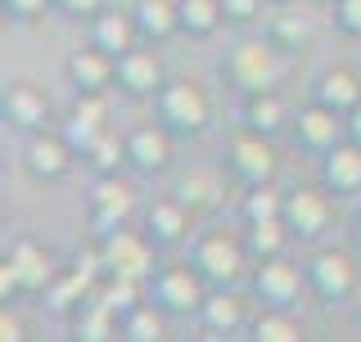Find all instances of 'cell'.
<instances>
[{"instance_id": "cell-1", "label": "cell", "mask_w": 361, "mask_h": 342, "mask_svg": "<svg viewBox=\"0 0 361 342\" xmlns=\"http://www.w3.org/2000/svg\"><path fill=\"white\" fill-rule=\"evenodd\" d=\"M285 59L289 54L276 50V41L267 37H240L231 45V50L221 54L217 63V77L226 86L235 90V95H257V90H280V72H285Z\"/></svg>"}, {"instance_id": "cell-2", "label": "cell", "mask_w": 361, "mask_h": 342, "mask_svg": "<svg viewBox=\"0 0 361 342\" xmlns=\"http://www.w3.org/2000/svg\"><path fill=\"white\" fill-rule=\"evenodd\" d=\"M248 243L244 234L226 230V225H208L203 234H195V243H190V266L203 275L208 289H235V284L244 279L248 270Z\"/></svg>"}, {"instance_id": "cell-3", "label": "cell", "mask_w": 361, "mask_h": 342, "mask_svg": "<svg viewBox=\"0 0 361 342\" xmlns=\"http://www.w3.org/2000/svg\"><path fill=\"white\" fill-rule=\"evenodd\" d=\"M154 122H163L176 140H199L212 127V99L208 90L190 77H167L154 95Z\"/></svg>"}, {"instance_id": "cell-4", "label": "cell", "mask_w": 361, "mask_h": 342, "mask_svg": "<svg viewBox=\"0 0 361 342\" xmlns=\"http://www.w3.org/2000/svg\"><path fill=\"white\" fill-rule=\"evenodd\" d=\"M95 248H99V266H104V275H118V279L149 284L154 270L163 266V261H158L163 248H158L154 239L140 230V225H118V230L99 234Z\"/></svg>"}, {"instance_id": "cell-5", "label": "cell", "mask_w": 361, "mask_h": 342, "mask_svg": "<svg viewBox=\"0 0 361 342\" xmlns=\"http://www.w3.org/2000/svg\"><path fill=\"white\" fill-rule=\"evenodd\" d=\"M302 270H307V289L321 298L325 311L348 306L361 289V270H357V261H353L348 248H316V253L302 261Z\"/></svg>"}, {"instance_id": "cell-6", "label": "cell", "mask_w": 361, "mask_h": 342, "mask_svg": "<svg viewBox=\"0 0 361 342\" xmlns=\"http://www.w3.org/2000/svg\"><path fill=\"white\" fill-rule=\"evenodd\" d=\"M221 171L235 180L240 189H253V185H271V180L280 176V153H276V140L271 135H257L240 127L231 135V144H226L221 153Z\"/></svg>"}, {"instance_id": "cell-7", "label": "cell", "mask_w": 361, "mask_h": 342, "mask_svg": "<svg viewBox=\"0 0 361 342\" xmlns=\"http://www.w3.org/2000/svg\"><path fill=\"white\" fill-rule=\"evenodd\" d=\"M145 293H149V302L163 315L190 320V315H199L203 298H208V284H203V275L190 261H163V266L154 270V279L145 284Z\"/></svg>"}, {"instance_id": "cell-8", "label": "cell", "mask_w": 361, "mask_h": 342, "mask_svg": "<svg viewBox=\"0 0 361 342\" xmlns=\"http://www.w3.org/2000/svg\"><path fill=\"white\" fill-rule=\"evenodd\" d=\"M195 221H199V212L190 208L185 198L172 189V194H154L149 203L140 208V230L154 239L158 248H180V243H190V234H195Z\"/></svg>"}, {"instance_id": "cell-9", "label": "cell", "mask_w": 361, "mask_h": 342, "mask_svg": "<svg viewBox=\"0 0 361 342\" xmlns=\"http://www.w3.org/2000/svg\"><path fill=\"white\" fill-rule=\"evenodd\" d=\"M135 208H140V194H135L131 180H122V176H95V189H90V198H86L90 239L118 230V225H131Z\"/></svg>"}, {"instance_id": "cell-10", "label": "cell", "mask_w": 361, "mask_h": 342, "mask_svg": "<svg viewBox=\"0 0 361 342\" xmlns=\"http://www.w3.org/2000/svg\"><path fill=\"white\" fill-rule=\"evenodd\" d=\"M253 298L262 306H276V311H298L302 293H307V270L293 266L285 257H267V261H253Z\"/></svg>"}, {"instance_id": "cell-11", "label": "cell", "mask_w": 361, "mask_h": 342, "mask_svg": "<svg viewBox=\"0 0 361 342\" xmlns=\"http://www.w3.org/2000/svg\"><path fill=\"white\" fill-rule=\"evenodd\" d=\"M285 221L293 230V243H316L334 221V194L325 185H293L285 189Z\"/></svg>"}, {"instance_id": "cell-12", "label": "cell", "mask_w": 361, "mask_h": 342, "mask_svg": "<svg viewBox=\"0 0 361 342\" xmlns=\"http://www.w3.org/2000/svg\"><path fill=\"white\" fill-rule=\"evenodd\" d=\"M127 171H135V176H163L167 167H172L176 158V135L163 127V122H140V127H131L127 135Z\"/></svg>"}, {"instance_id": "cell-13", "label": "cell", "mask_w": 361, "mask_h": 342, "mask_svg": "<svg viewBox=\"0 0 361 342\" xmlns=\"http://www.w3.org/2000/svg\"><path fill=\"white\" fill-rule=\"evenodd\" d=\"M73 163H77V149L68 144V135H54L50 127L27 135V144H23V171L37 185H59V180H68Z\"/></svg>"}, {"instance_id": "cell-14", "label": "cell", "mask_w": 361, "mask_h": 342, "mask_svg": "<svg viewBox=\"0 0 361 342\" xmlns=\"http://www.w3.org/2000/svg\"><path fill=\"white\" fill-rule=\"evenodd\" d=\"M50 95L37 86V82H9L0 90V122H5L9 131H23V135H37L50 127Z\"/></svg>"}, {"instance_id": "cell-15", "label": "cell", "mask_w": 361, "mask_h": 342, "mask_svg": "<svg viewBox=\"0 0 361 342\" xmlns=\"http://www.w3.org/2000/svg\"><path fill=\"white\" fill-rule=\"evenodd\" d=\"M289 140L298 144L302 153H316V158H325V153H330L338 140H348V135H343V118H338L334 108H325V104H316V99H307V104H302L298 113H293Z\"/></svg>"}, {"instance_id": "cell-16", "label": "cell", "mask_w": 361, "mask_h": 342, "mask_svg": "<svg viewBox=\"0 0 361 342\" xmlns=\"http://www.w3.org/2000/svg\"><path fill=\"white\" fill-rule=\"evenodd\" d=\"M63 77L73 90H86V95H109L118 86V54L99 50L95 41L90 45H77L73 54L63 59Z\"/></svg>"}, {"instance_id": "cell-17", "label": "cell", "mask_w": 361, "mask_h": 342, "mask_svg": "<svg viewBox=\"0 0 361 342\" xmlns=\"http://www.w3.org/2000/svg\"><path fill=\"white\" fill-rule=\"evenodd\" d=\"M163 82H167L163 59H158V50L149 41L131 45L127 54H118V90L127 99H154L163 90Z\"/></svg>"}, {"instance_id": "cell-18", "label": "cell", "mask_w": 361, "mask_h": 342, "mask_svg": "<svg viewBox=\"0 0 361 342\" xmlns=\"http://www.w3.org/2000/svg\"><path fill=\"white\" fill-rule=\"evenodd\" d=\"M104 131H109V95H86V90H77L73 108H68V122H63L68 144H73L77 153H86Z\"/></svg>"}, {"instance_id": "cell-19", "label": "cell", "mask_w": 361, "mask_h": 342, "mask_svg": "<svg viewBox=\"0 0 361 342\" xmlns=\"http://www.w3.org/2000/svg\"><path fill=\"white\" fill-rule=\"evenodd\" d=\"M240 127L280 140V135H289V127H293V108L285 104V95H280V90H257V95H244Z\"/></svg>"}, {"instance_id": "cell-20", "label": "cell", "mask_w": 361, "mask_h": 342, "mask_svg": "<svg viewBox=\"0 0 361 342\" xmlns=\"http://www.w3.org/2000/svg\"><path fill=\"white\" fill-rule=\"evenodd\" d=\"M9 266L18 270V284H23V293H45L50 289V279H54V257H50V248L37 243L32 234H18L14 243H9Z\"/></svg>"}, {"instance_id": "cell-21", "label": "cell", "mask_w": 361, "mask_h": 342, "mask_svg": "<svg viewBox=\"0 0 361 342\" xmlns=\"http://www.w3.org/2000/svg\"><path fill=\"white\" fill-rule=\"evenodd\" d=\"M68 338L77 342H109V338H122V320L104 306L99 293H86L82 302L68 311Z\"/></svg>"}, {"instance_id": "cell-22", "label": "cell", "mask_w": 361, "mask_h": 342, "mask_svg": "<svg viewBox=\"0 0 361 342\" xmlns=\"http://www.w3.org/2000/svg\"><path fill=\"white\" fill-rule=\"evenodd\" d=\"M321 185L334 198H357L361 194V144L338 140L330 153L321 158Z\"/></svg>"}, {"instance_id": "cell-23", "label": "cell", "mask_w": 361, "mask_h": 342, "mask_svg": "<svg viewBox=\"0 0 361 342\" xmlns=\"http://www.w3.org/2000/svg\"><path fill=\"white\" fill-rule=\"evenodd\" d=\"M195 320L208 329L212 338L240 334L244 320H248V302H244V293H235V289H208V298H203Z\"/></svg>"}, {"instance_id": "cell-24", "label": "cell", "mask_w": 361, "mask_h": 342, "mask_svg": "<svg viewBox=\"0 0 361 342\" xmlns=\"http://www.w3.org/2000/svg\"><path fill=\"white\" fill-rule=\"evenodd\" d=\"M312 99L316 104H325V108H334L338 118H348L353 108H361V77H357V68H325L321 77L312 82Z\"/></svg>"}, {"instance_id": "cell-25", "label": "cell", "mask_w": 361, "mask_h": 342, "mask_svg": "<svg viewBox=\"0 0 361 342\" xmlns=\"http://www.w3.org/2000/svg\"><path fill=\"white\" fill-rule=\"evenodd\" d=\"M90 41L109 54H127L131 45H140V27H135V14L131 9H118V5H104L95 18H90Z\"/></svg>"}, {"instance_id": "cell-26", "label": "cell", "mask_w": 361, "mask_h": 342, "mask_svg": "<svg viewBox=\"0 0 361 342\" xmlns=\"http://www.w3.org/2000/svg\"><path fill=\"white\" fill-rule=\"evenodd\" d=\"M131 14L140 41L149 45H167L172 37H180V0H131Z\"/></svg>"}, {"instance_id": "cell-27", "label": "cell", "mask_w": 361, "mask_h": 342, "mask_svg": "<svg viewBox=\"0 0 361 342\" xmlns=\"http://www.w3.org/2000/svg\"><path fill=\"white\" fill-rule=\"evenodd\" d=\"M312 32L316 27H312V18L302 14V9H285V5H280L276 14L267 18V37L276 41L280 54H302L312 45Z\"/></svg>"}, {"instance_id": "cell-28", "label": "cell", "mask_w": 361, "mask_h": 342, "mask_svg": "<svg viewBox=\"0 0 361 342\" xmlns=\"http://www.w3.org/2000/svg\"><path fill=\"white\" fill-rule=\"evenodd\" d=\"M244 243H248V257H253V261L285 257L289 243H293V230H289L285 216H271V221H248L244 225Z\"/></svg>"}, {"instance_id": "cell-29", "label": "cell", "mask_w": 361, "mask_h": 342, "mask_svg": "<svg viewBox=\"0 0 361 342\" xmlns=\"http://www.w3.org/2000/svg\"><path fill=\"white\" fill-rule=\"evenodd\" d=\"M226 27L221 0H180V37L190 41H208Z\"/></svg>"}, {"instance_id": "cell-30", "label": "cell", "mask_w": 361, "mask_h": 342, "mask_svg": "<svg viewBox=\"0 0 361 342\" xmlns=\"http://www.w3.org/2000/svg\"><path fill=\"white\" fill-rule=\"evenodd\" d=\"M163 334H167V315L149 298L122 315V342H158Z\"/></svg>"}, {"instance_id": "cell-31", "label": "cell", "mask_w": 361, "mask_h": 342, "mask_svg": "<svg viewBox=\"0 0 361 342\" xmlns=\"http://www.w3.org/2000/svg\"><path fill=\"white\" fill-rule=\"evenodd\" d=\"M82 163L90 167V176H118V171L127 167V140H122V135H113V131H104L82 153Z\"/></svg>"}, {"instance_id": "cell-32", "label": "cell", "mask_w": 361, "mask_h": 342, "mask_svg": "<svg viewBox=\"0 0 361 342\" xmlns=\"http://www.w3.org/2000/svg\"><path fill=\"white\" fill-rule=\"evenodd\" d=\"M253 342H298L302 338V324L293 311H276V306H262V315L253 320Z\"/></svg>"}, {"instance_id": "cell-33", "label": "cell", "mask_w": 361, "mask_h": 342, "mask_svg": "<svg viewBox=\"0 0 361 342\" xmlns=\"http://www.w3.org/2000/svg\"><path fill=\"white\" fill-rule=\"evenodd\" d=\"M95 293L104 298V306H109L113 315H118V320H122V315L131 311V306H140L145 298H149L140 279H118V275H104V279L95 284Z\"/></svg>"}, {"instance_id": "cell-34", "label": "cell", "mask_w": 361, "mask_h": 342, "mask_svg": "<svg viewBox=\"0 0 361 342\" xmlns=\"http://www.w3.org/2000/svg\"><path fill=\"white\" fill-rule=\"evenodd\" d=\"M240 216H244V225H248V221H271V216H285V189H276V180H271V185L244 189Z\"/></svg>"}, {"instance_id": "cell-35", "label": "cell", "mask_w": 361, "mask_h": 342, "mask_svg": "<svg viewBox=\"0 0 361 342\" xmlns=\"http://www.w3.org/2000/svg\"><path fill=\"white\" fill-rule=\"evenodd\" d=\"M176 194H180V198H185L195 212H208L212 203H217V189H212L208 176H185V180L176 185Z\"/></svg>"}, {"instance_id": "cell-36", "label": "cell", "mask_w": 361, "mask_h": 342, "mask_svg": "<svg viewBox=\"0 0 361 342\" xmlns=\"http://www.w3.org/2000/svg\"><path fill=\"white\" fill-rule=\"evenodd\" d=\"M334 32L348 41H361V0H334Z\"/></svg>"}, {"instance_id": "cell-37", "label": "cell", "mask_w": 361, "mask_h": 342, "mask_svg": "<svg viewBox=\"0 0 361 342\" xmlns=\"http://www.w3.org/2000/svg\"><path fill=\"white\" fill-rule=\"evenodd\" d=\"M0 9L14 23H41L45 14H54V0H0Z\"/></svg>"}, {"instance_id": "cell-38", "label": "cell", "mask_w": 361, "mask_h": 342, "mask_svg": "<svg viewBox=\"0 0 361 342\" xmlns=\"http://www.w3.org/2000/svg\"><path fill=\"white\" fill-rule=\"evenodd\" d=\"M262 5L267 0H221L226 27H253V23L262 18Z\"/></svg>"}, {"instance_id": "cell-39", "label": "cell", "mask_w": 361, "mask_h": 342, "mask_svg": "<svg viewBox=\"0 0 361 342\" xmlns=\"http://www.w3.org/2000/svg\"><path fill=\"white\" fill-rule=\"evenodd\" d=\"M104 5H109V0H54V14H63L73 23H90Z\"/></svg>"}, {"instance_id": "cell-40", "label": "cell", "mask_w": 361, "mask_h": 342, "mask_svg": "<svg viewBox=\"0 0 361 342\" xmlns=\"http://www.w3.org/2000/svg\"><path fill=\"white\" fill-rule=\"evenodd\" d=\"M23 338H27V329H23V320L9 311V302H5V311H0V342H23Z\"/></svg>"}, {"instance_id": "cell-41", "label": "cell", "mask_w": 361, "mask_h": 342, "mask_svg": "<svg viewBox=\"0 0 361 342\" xmlns=\"http://www.w3.org/2000/svg\"><path fill=\"white\" fill-rule=\"evenodd\" d=\"M0 298H5V302H14V298H23V284H18V270L9 266V257L0 261Z\"/></svg>"}, {"instance_id": "cell-42", "label": "cell", "mask_w": 361, "mask_h": 342, "mask_svg": "<svg viewBox=\"0 0 361 342\" xmlns=\"http://www.w3.org/2000/svg\"><path fill=\"white\" fill-rule=\"evenodd\" d=\"M343 135H348L353 144H361V108H353V113L343 118Z\"/></svg>"}, {"instance_id": "cell-43", "label": "cell", "mask_w": 361, "mask_h": 342, "mask_svg": "<svg viewBox=\"0 0 361 342\" xmlns=\"http://www.w3.org/2000/svg\"><path fill=\"white\" fill-rule=\"evenodd\" d=\"M353 239H357V248H361V203H357V212H353Z\"/></svg>"}, {"instance_id": "cell-44", "label": "cell", "mask_w": 361, "mask_h": 342, "mask_svg": "<svg viewBox=\"0 0 361 342\" xmlns=\"http://www.w3.org/2000/svg\"><path fill=\"white\" fill-rule=\"evenodd\" d=\"M267 5H293V0H267Z\"/></svg>"}, {"instance_id": "cell-45", "label": "cell", "mask_w": 361, "mask_h": 342, "mask_svg": "<svg viewBox=\"0 0 361 342\" xmlns=\"http://www.w3.org/2000/svg\"><path fill=\"white\" fill-rule=\"evenodd\" d=\"M316 5H334V0H316Z\"/></svg>"}, {"instance_id": "cell-46", "label": "cell", "mask_w": 361, "mask_h": 342, "mask_svg": "<svg viewBox=\"0 0 361 342\" xmlns=\"http://www.w3.org/2000/svg\"><path fill=\"white\" fill-rule=\"evenodd\" d=\"M357 320H361V306H357Z\"/></svg>"}]
</instances>
